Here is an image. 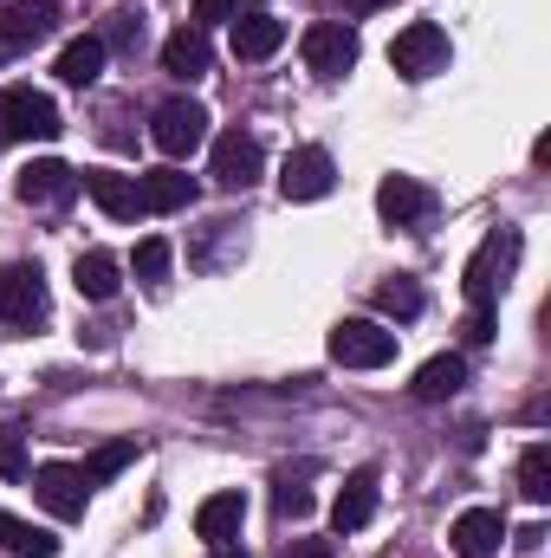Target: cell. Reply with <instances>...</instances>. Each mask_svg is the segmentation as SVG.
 Segmentation results:
<instances>
[{"label": "cell", "mask_w": 551, "mask_h": 558, "mask_svg": "<svg viewBox=\"0 0 551 558\" xmlns=\"http://www.w3.org/2000/svg\"><path fill=\"white\" fill-rule=\"evenodd\" d=\"M208 558H247V553H241V546H215Z\"/></svg>", "instance_id": "cell-34"}, {"label": "cell", "mask_w": 551, "mask_h": 558, "mask_svg": "<svg viewBox=\"0 0 551 558\" xmlns=\"http://www.w3.org/2000/svg\"><path fill=\"white\" fill-rule=\"evenodd\" d=\"M241 520H247V500H241V494H215V500L195 507V533H201L208 546H234V539H241Z\"/></svg>", "instance_id": "cell-18"}, {"label": "cell", "mask_w": 551, "mask_h": 558, "mask_svg": "<svg viewBox=\"0 0 551 558\" xmlns=\"http://www.w3.org/2000/svg\"><path fill=\"white\" fill-rule=\"evenodd\" d=\"M331 182H338V169H331V156L318 143H305V149H292L279 162V195L285 202H318V195H331Z\"/></svg>", "instance_id": "cell-7"}, {"label": "cell", "mask_w": 551, "mask_h": 558, "mask_svg": "<svg viewBox=\"0 0 551 558\" xmlns=\"http://www.w3.org/2000/svg\"><path fill=\"white\" fill-rule=\"evenodd\" d=\"M377 312H390V318H415V312H421V286H415V279H383V286H377Z\"/></svg>", "instance_id": "cell-26"}, {"label": "cell", "mask_w": 551, "mask_h": 558, "mask_svg": "<svg viewBox=\"0 0 551 558\" xmlns=\"http://www.w3.org/2000/svg\"><path fill=\"white\" fill-rule=\"evenodd\" d=\"M273 507H279V520H305V513H311V487H298L292 474H279L273 481Z\"/></svg>", "instance_id": "cell-28"}, {"label": "cell", "mask_w": 551, "mask_h": 558, "mask_svg": "<svg viewBox=\"0 0 551 558\" xmlns=\"http://www.w3.org/2000/svg\"><path fill=\"white\" fill-rule=\"evenodd\" d=\"M285 558H331V546H325V539H298Z\"/></svg>", "instance_id": "cell-32"}, {"label": "cell", "mask_w": 551, "mask_h": 558, "mask_svg": "<svg viewBox=\"0 0 551 558\" xmlns=\"http://www.w3.org/2000/svg\"><path fill=\"white\" fill-rule=\"evenodd\" d=\"M260 169H267L260 137H247V131L215 137V182H221V189H254V182H260Z\"/></svg>", "instance_id": "cell-9"}, {"label": "cell", "mask_w": 551, "mask_h": 558, "mask_svg": "<svg viewBox=\"0 0 551 558\" xmlns=\"http://www.w3.org/2000/svg\"><path fill=\"white\" fill-rule=\"evenodd\" d=\"M298 52H305V65L318 72V78H344L351 65H357V33L344 26V20H318V26H305V39H298Z\"/></svg>", "instance_id": "cell-5"}, {"label": "cell", "mask_w": 551, "mask_h": 558, "mask_svg": "<svg viewBox=\"0 0 551 558\" xmlns=\"http://www.w3.org/2000/svg\"><path fill=\"white\" fill-rule=\"evenodd\" d=\"M448 539H454L461 558H493L500 539H506V513H500V507H467V513L448 526Z\"/></svg>", "instance_id": "cell-12"}, {"label": "cell", "mask_w": 551, "mask_h": 558, "mask_svg": "<svg viewBox=\"0 0 551 558\" xmlns=\"http://www.w3.org/2000/svg\"><path fill=\"white\" fill-rule=\"evenodd\" d=\"M0 318H7L13 331H33V325L46 318V274H39L33 260L0 267Z\"/></svg>", "instance_id": "cell-4"}, {"label": "cell", "mask_w": 551, "mask_h": 558, "mask_svg": "<svg viewBox=\"0 0 551 558\" xmlns=\"http://www.w3.org/2000/svg\"><path fill=\"white\" fill-rule=\"evenodd\" d=\"M137 195H143L149 215H175V208L195 202V182L182 169H149V175H137Z\"/></svg>", "instance_id": "cell-19"}, {"label": "cell", "mask_w": 551, "mask_h": 558, "mask_svg": "<svg viewBox=\"0 0 551 558\" xmlns=\"http://www.w3.org/2000/svg\"><path fill=\"white\" fill-rule=\"evenodd\" d=\"M208 65H215V46H208L201 26H182V33L162 39V72H169V78H201Z\"/></svg>", "instance_id": "cell-17"}, {"label": "cell", "mask_w": 551, "mask_h": 558, "mask_svg": "<svg viewBox=\"0 0 551 558\" xmlns=\"http://www.w3.org/2000/svg\"><path fill=\"white\" fill-rule=\"evenodd\" d=\"M377 208H383V221H396V228H421V221L434 215V189L415 182V175H383V182H377Z\"/></svg>", "instance_id": "cell-10"}, {"label": "cell", "mask_w": 551, "mask_h": 558, "mask_svg": "<svg viewBox=\"0 0 551 558\" xmlns=\"http://www.w3.org/2000/svg\"><path fill=\"white\" fill-rule=\"evenodd\" d=\"M351 13H377V7H390V0H344Z\"/></svg>", "instance_id": "cell-33"}, {"label": "cell", "mask_w": 551, "mask_h": 558, "mask_svg": "<svg viewBox=\"0 0 551 558\" xmlns=\"http://www.w3.org/2000/svg\"><path fill=\"white\" fill-rule=\"evenodd\" d=\"M137 33H143V20L118 13V20H111V33H98V39H105V52H111V46H137Z\"/></svg>", "instance_id": "cell-30"}, {"label": "cell", "mask_w": 551, "mask_h": 558, "mask_svg": "<svg viewBox=\"0 0 551 558\" xmlns=\"http://www.w3.org/2000/svg\"><path fill=\"white\" fill-rule=\"evenodd\" d=\"M519 494H526L532 507H546L551 500V448L546 441H532V448L519 454Z\"/></svg>", "instance_id": "cell-24"}, {"label": "cell", "mask_w": 551, "mask_h": 558, "mask_svg": "<svg viewBox=\"0 0 551 558\" xmlns=\"http://www.w3.org/2000/svg\"><path fill=\"white\" fill-rule=\"evenodd\" d=\"M390 65H396L403 78H434V72H448V33H441L434 20L403 26L396 46H390Z\"/></svg>", "instance_id": "cell-6"}, {"label": "cell", "mask_w": 551, "mask_h": 558, "mask_svg": "<svg viewBox=\"0 0 551 558\" xmlns=\"http://www.w3.org/2000/svg\"><path fill=\"white\" fill-rule=\"evenodd\" d=\"M234 7H241V0H195V26L208 33L215 20H234Z\"/></svg>", "instance_id": "cell-31"}, {"label": "cell", "mask_w": 551, "mask_h": 558, "mask_svg": "<svg viewBox=\"0 0 551 558\" xmlns=\"http://www.w3.org/2000/svg\"><path fill=\"white\" fill-rule=\"evenodd\" d=\"M20 474H26V435L7 422L0 428V481H20Z\"/></svg>", "instance_id": "cell-29"}, {"label": "cell", "mask_w": 551, "mask_h": 558, "mask_svg": "<svg viewBox=\"0 0 551 558\" xmlns=\"http://www.w3.org/2000/svg\"><path fill=\"white\" fill-rule=\"evenodd\" d=\"M0 546L13 558H59V539H52L46 526L20 520V513H7V507H0Z\"/></svg>", "instance_id": "cell-23"}, {"label": "cell", "mask_w": 551, "mask_h": 558, "mask_svg": "<svg viewBox=\"0 0 551 558\" xmlns=\"http://www.w3.org/2000/svg\"><path fill=\"white\" fill-rule=\"evenodd\" d=\"M52 0H13L0 7V52H20V46H39L52 33Z\"/></svg>", "instance_id": "cell-13"}, {"label": "cell", "mask_w": 551, "mask_h": 558, "mask_svg": "<svg viewBox=\"0 0 551 558\" xmlns=\"http://www.w3.org/2000/svg\"><path fill=\"white\" fill-rule=\"evenodd\" d=\"M461 384H467V357H461V351H441V357H428V364L415 371L409 397L415 403H448V397H461Z\"/></svg>", "instance_id": "cell-16"}, {"label": "cell", "mask_w": 551, "mask_h": 558, "mask_svg": "<svg viewBox=\"0 0 551 558\" xmlns=\"http://www.w3.org/2000/svg\"><path fill=\"white\" fill-rule=\"evenodd\" d=\"M149 137H156V149L162 156H195L201 143H208V111L195 105V98H162L156 105V118H149Z\"/></svg>", "instance_id": "cell-3"}, {"label": "cell", "mask_w": 551, "mask_h": 558, "mask_svg": "<svg viewBox=\"0 0 551 558\" xmlns=\"http://www.w3.org/2000/svg\"><path fill=\"white\" fill-rule=\"evenodd\" d=\"M85 195H91L111 221H137V215H143L137 175H118V169H85Z\"/></svg>", "instance_id": "cell-14"}, {"label": "cell", "mask_w": 551, "mask_h": 558, "mask_svg": "<svg viewBox=\"0 0 551 558\" xmlns=\"http://www.w3.org/2000/svg\"><path fill=\"white\" fill-rule=\"evenodd\" d=\"M285 46V26L273 13H234V59H273Z\"/></svg>", "instance_id": "cell-20"}, {"label": "cell", "mask_w": 551, "mask_h": 558, "mask_svg": "<svg viewBox=\"0 0 551 558\" xmlns=\"http://www.w3.org/2000/svg\"><path fill=\"white\" fill-rule=\"evenodd\" d=\"M325 351L344 371H383V364H396V331H383L377 318H338Z\"/></svg>", "instance_id": "cell-2"}, {"label": "cell", "mask_w": 551, "mask_h": 558, "mask_svg": "<svg viewBox=\"0 0 551 558\" xmlns=\"http://www.w3.org/2000/svg\"><path fill=\"white\" fill-rule=\"evenodd\" d=\"M52 72H59L65 85H91V78L105 72V39H98V33H85V39H65Z\"/></svg>", "instance_id": "cell-22"}, {"label": "cell", "mask_w": 551, "mask_h": 558, "mask_svg": "<svg viewBox=\"0 0 551 558\" xmlns=\"http://www.w3.org/2000/svg\"><path fill=\"white\" fill-rule=\"evenodd\" d=\"M72 286H78V299H91V305H105V299H118V260L105 254V247H91V254H78L72 260Z\"/></svg>", "instance_id": "cell-21"}, {"label": "cell", "mask_w": 551, "mask_h": 558, "mask_svg": "<svg viewBox=\"0 0 551 558\" xmlns=\"http://www.w3.org/2000/svg\"><path fill=\"white\" fill-rule=\"evenodd\" d=\"M59 131H65V118L46 92H33V85L0 92V143H52Z\"/></svg>", "instance_id": "cell-1"}, {"label": "cell", "mask_w": 551, "mask_h": 558, "mask_svg": "<svg viewBox=\"0 0 551 558\" xmlns=\"http://www.w3.org/2000/svg\"><path fill=\"white\" fill-rule=\"evenodd\" d=\"M13 189H20V202H26V208H46V202H65V195L78 189V175H72L65 162L39 156V162H26V169H20V182H13Z\"/></svg>", "instance_id": "cell-15"}, {"label": "cell", "mask_w": 551, "mask_h": 558, "mask_svg": "<svg viewBox=\"0 0 551 558\" xmlns=\"http://www.w3.org/2000/svg\"><path fill=\"white\" fill-rule=\"evenodd\" d=\"M131 461H137V441H105V448H98L78 474H85V487H105V481H118Z\"/></svg>", "instance_id": "cell-25"}, {"label": "cell", "mask_w": 551, "mask_h": 558, "mask_svg": "<svg viewBox=\"0 0 551 558\" xmlns=\"http://www.w3.org/2000/svg\"><path fill=\"white\" fill-rule=\"evenodd\" d=\"M131 267H137V279H143V286H162V279H169V241H162V234H149V241H137Z\"/></svg>", "instance_id": "cell-27"}, {"label": "cell", "mask_w": 551, "mask_h": 558, "mask_svg": "<svg viewBox=\"0 0 551 558\" xmlns=\"http://www.w3.org/2000/svg\"><path fill=\"white\" fill-rule=\"evenodd\" d=\"M33 494H39V507L52 513V520H85V474L78 468H65V461H46V468H33Z\"/></svg>", "instance_id": "cell-8"}, {"label": "cell", "mask_w": 551, "mask_h": 558, "mask_svg": "<svg viewBox=\"0 0 551 558\" xmlns=\"http://www.w3.org/2000/svg\"><path fill=\"white\" fill-rule=\"evenodd\" d=\"M377 468H351L344 474V487H338V500H331V526L338 533H357V526H370L377 520Z\"/></svg>", "instance_id": "cell-11"}]
</instances>
